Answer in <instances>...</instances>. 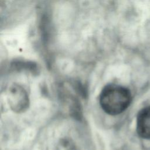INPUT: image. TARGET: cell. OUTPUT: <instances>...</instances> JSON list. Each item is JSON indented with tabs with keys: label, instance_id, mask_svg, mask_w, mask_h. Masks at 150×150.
<instances>
[{
	"label": "cell",
	"instance_id": "6da1fadb",
	"mask_svg": "<svg viewBox=\"0 0 150 150\" xmlns=\"http://www.w3.org/2000/svg\"><path fill=\"white\" fill-rule=\"evenodd\" d=\"M131 101V94L126 87L117 84H108L102 90L100 104L108 114L115 115L124 111Z\"/></svg>",
	"mask_w": 150,
	"mask_h": 150
},
{
	"label": "cell",
	"instance_id": "3957f363",
	"mask_svg": "<svg viewBox=\"0 0 150 150\" xmlns=\"http://www.w3.org/2000/svg\"><path fill=\"white\" fill-rule=\"evenodd\" d=\"M137 131L141 138L150 139V107L144 108L138 114Z\"/></svg>",
	"mask_w": 150,
	"mask_h": 150
},
{
	"label": "cell",
	"instance_id": "7a4b0ae2",
	"mask_svg": "<svg viewBox=\"0 0 150 150\" xmlns=\"http://www.w3.org/2000/svg\"><path fill=\"white\" fill-rule=\"evenodd\" d=\"M11 108L18 112L24 110L28 105V97L25 90L19 86L13 85L8 94Z\"/></svg>",
	"mask_w": 150,
	"mask_h": 150
}]
</instances>
